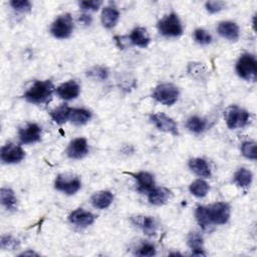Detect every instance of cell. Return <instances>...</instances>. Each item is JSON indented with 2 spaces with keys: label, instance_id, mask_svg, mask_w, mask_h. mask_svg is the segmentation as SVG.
<instances>
[{
  "label": "cell",
  "instance_id": "1",
  "mask_svg": "<svg viewBox=\"0 0 257 257\" xmlns=\"http://www.w3.org/2000/svg\"><path fill=\"white\" fill-rule=\"evenodd\" d=\"M54 90V85L50 80H37L24 93V98L31 103L46 102Z\"/></svg>",
  "mask_w": 257,
  "mask_h": 257
},
{
  "label": "cell",
  "instance_id": "2",
  "mask_svg": "<svg viewBox=\"0 0 257 257\" xmlns=\"http://www.w3.org/2000/svg\"><path fill=\"white\" fill-rule=\"evenodd\" d=\"M237 74L248 81H255L257 78V62L254 55L244 53L236 63Z\"/></svg>",
  "mask_w": 257,
  "mask_h": 257
},
{
  "label": "cell",
  "instance_id": "3",
  "mask_svg": "<svg viewBox=\"0 0 257 257\" xmlns=\"http://www.w3.org/2000/svg\"><path fill=\"white\" fill-rule=\"evenodd\" d=\"M224 119L231 130L244 127L250 121V113L237 105H231L225 109Z\"/></svg>",
  "mask_w": 257,
  "mask_h": 257
},
{
  "label": "cell",
  "instance_id": "4",
  "mask_svg": "<svg viewBox=\"0 0 257 257\" xmlns=\"http://www.w3.org/2000/svg\"><path fill=\"white\" fill-rule=\"evenodd\" d=\"M179 95V88L172 83H162L158 85L153 92V97L164 105L174 104L178 100Z\"/></svg>",
  "mask_w": 257,
  "mask_h": 257
},
{
  "label": "cell",
  "instance_id": "5",
  "mask_svg": "<svg viewBox=\"0 0 257 257\" xmlns=\"http://www.w3.org/2000/svg\"><path fill=\"white\" fill-rule=\"evenodd\" d=\"M158 29L165 36L177 37L182 35L183 26L176 13H170L158 22Z\"/></svg>",
  "mask_w": 257,
  "mask_h": 257
},
{
  "label": "cell",
  "instance_id": "6",
  "mask_svg": "<svg viewBox=\"0 0 257 257\" xmlns=\"http://www.w3.org/2000/svg\"><path fill=\"white\" fill-rule=\"evenodd\" d=\"M73 30V20L70 14H63L57 17L50 27V32L55 38L64 39L70 36Z\"/></svg>",
  "mask_w": 257,
  "mask_h": 257
},
{
  "label": "cell",
  "instance_id": "7",
  "mask_svg": "<svg viewBox=\"0 0 257 257\" xmlns=\"http://www.w3.org/2000/svg\"><path fill=\"white\" fill-rule=\"evenodd\" d=\"M207 211L213 225H223L230 218V206L224 202H217L211 206H207Z\"/></svg>",
  "mask_w": 257,
  "mask_h": 257
},
{
  "label": "cell",
  "instance_id": "8",
  "mask_svg": "<svg viewBox=\"0 0 257 257\" xmlns=\"http://www.w3.org/2000/svg\"><path fill=\"white\" fill-rule=\"evenodd\" d=\"M80 186H81V182L75 176L58 175L54 182L55 189L66 195L75 194L80 189Z\"/></svg>",
  "mask_w": 257,
  "mask_h": 257
},
{
  "label": "cell",
  "instance_id": "9",
  "mask_svg": "<svg viewBox=\"0 0 257 257\" xmlns=\"http://www.w3.org/2000/svg\"><path fill=\"white\" fill-rule=\"evenodd\" d=\"M150 119L159 131L169 133L173 136L179 135V131H178L176 121L173 118L166 115L165 113H163V112L154 113L150 116Z\"/></svg>",
  "mask_w": 257,
  "mask_h": 257
},
{
  "label": "cell",
  "instance_id": "10",
  "mask_svg": "<svg viewBox=\"0 0 257 257\" xmlns=\"http://www.w3.org/2000/svg\"><path fill=\"white\" fill-rule=\"evenodd\" d=\"M0 157L5 164H16L25 158V152L21 147L8 143L1 148Z\"/></svg>",
  "mask_w": 257,
  "mask_h": 257
},
{
  "label": "cell",
  "instance_id": "11",
  "mask_svg": "<svg viewBox=\"0 0 257 257\" xmlns=\"http://www.w3.org/2000/svg\"><path fill=\"white\" fill-rule=\"evenodd\" d=\"M18 137L22 144H32L38 142L41 138V127L36 123H27L19 128Z\"/></svg>",
  "mask_w": 257,
  "mask_h": 257
},
{
  "label": "cell",
  "instance_id": "12",
  "mask_svg": "<svg viewBox=\"0 0 257 257\" xmlns=\"http://www.w3.org/2000/svg\"><path fill=\"white\" fill-rule=\"evenodd\" d=\"M137 180V190L142 194H149L155 188L154 176L148 172L126 173Z\"/></svg>",
  "mask_w": 257,
  "mask_h": 257
},
{
  "label": "cell",
  "instance_id": "13",
  "mask_svg": "<svg viewBox=\"0 0 257 257\" xmlns=\"http://www.w3.org/2000/svg\"><path fill=\"white\" fill-rule=\"evenodd\" d=\"M88 153V145L85 139L77 138L71 141L66 149V154L70 159H81Z\"/></svg>",
  "mask_w": 257,
  "mask_h": 257
},
{
  "label": "cell",
  "instance_id": "14",
  "mask_svg": "<svg viewBox=\"0 0 257 257\" xmlns=\"http://www.w3.org/2000/svg\"><path fill=\"white\" fill-rule=\"evenodd\" d=\"M57 95L65 100H70L78 96L80 87L78 83L74 80H68L66 82H63L55 89Z\"/></svg>",
  "mask_w": 257,
  "mask_h": 257
},
{
  "label": "cell",
  "instance_id": "15",
  "mask_svg": "<svg viewBox=\"0 0 257 257\" xmlns=\"http://www.w3.org/2000/svg\"><path fill=\"white\" fill-rule=\"evenodd\" d=\"M94 219H95V216L92 213L85 211L81 208L72 211L68 216V220L70 223L75 224L77 226H82V227L91 225L94 222Z\"/></svg>",
  "mask_w": 257,
  "mask_h": 257
},
{
  "label": "cell",
  "instance_id": "16",
  "mask_svg": "<svg viewBox=\"0 0 257 257\" xmlns=\"http://www.w3.org/2000/svg\"><path fill=\"white\" fill-rule=\"evenodd\" d=\"M218 33L231 41H236L239 38V27L235 22L232 21H222L218 24L217 27Z\"/></svg>",
  "mask_w": 257,
  "mask_h": 257
},
{
  "label": "cell",
  "instance_id": "17",
  "mask_svg": "<svg viewBox=\"0 0 257 257\" xmlns=\"http://www.w3.org/2000/svg\"><path fill=\"white\" fill-rule=\"evenodd\" d=\"M172 192L164 187L160 188H154L149 194L148 199L149 202L155 206H163L165 205L171 198Z\"/></svg>",
  "mask_w": 257,
  "mask_h": 257
},
{
  "label": "cell",
  "instance_id": "18",
  "mask_svg": "<svg viewBox=\"0 0 257 257\" xmlns=\"http://www.w3.org/2000/svg\"><path fill=\"white\" fill-rule=\"evenodd\" d=\"M189 168L196 175L204 178L211 177V169L208 163L201 158H194L189 161Z\"/></svg>",
  "mask_w": 257,
  "mask_h": 257
},
{
  "label": "cell",
  "instance_id": "19",
  "mask_svg": "<svg viewBox=\"0 0 257 257\" xmlns=\"http://www.w3.org/2000/svg\"><path fill=\"white\" fill-rule=\"evenodd\" d=\"M203 237L199 232H191L188 236V245L192 249L193 256H206L203 247Z\"/></svg>",
  "mask_w": 257,
  "mask_h": 257
},
{
  "label": "cell",
  "instance_id": "20",
  "mask_svg": "<svg viewBox=\"0 0 257 257\" xmlns=\"http://www.w3.org/2000/svg\"><path fill=\"white\" fill-rule=\"evenodd\" d=\"M128 39L131 41L132 44L136 45V46H140V47H147L150 43V36L147 32V30L143 27H137L135 28L130 36Z\"/></svg>",
  "mask_w": 257,
  "mask_h": 257
},
{
  "label": "cell",
  "instance_id": "21",
  "mask_svg": "<svg viewBox=\"0 0 257 257\" xmlns=\"http://www.w3.org/2000/svg\"><path fill=\"white\" fill-rule=\"evenodd\" d=\"M113 195L109 191H100L95 193L90 201L94 208L97 209H105L109 207V205L112 203Z\"/></svg>",
  "mask_w": 257,
  "mask_h": 257
},
{
  "label": "cell",
  "instance_id": "22",
  "mask_svg": "<svg viewBox=\"0 0 257 257\" xmlns=\"http://www.w3.org/2000/svg\"><path fill=\"white\" fill-rule=\"evenodd\" d=\"M119 19V12L111 6L104 7L101 12V23L105 28H112Z\"/></svg>",
  "mask_w": 257,
  "mask_h": 257
},
{
  "label": "cell",
  "instance_id": "23",
  "mask_svg": "<svg viewBox=\"0 0 257 257\" xmlns=\"http://www.w3.org/2000/svg\"><path fill=\"white\" fill-rule=\"evenodd\" d=\"M139 227H141L144 231V233L148 236H153L156 234L157 231V225L154 220V218L149 216H138L136 218V222Z\"/></svg>",
  "mask_w": 257,
  "mask_h": 257
},
{
  "label": "cell",
  "instance_id": "24",
  "mask_svg": "<svg viewBox=\"0 0 257 257\" xmlns=\"http://www.w3.org/2000/svg\"><path fill=\"white\" fill-rule=\"evenodd\" d=\"M70 112H71V107H69L66 104H62L54 108L53 110H51L50 116L57 124H63L69 119Z\"/></svg>",
  "mask_w": 257,
  "mask_h": 257
},
{
  "label": "cell",
  "instance_id": "25",
  "mask_svg": "<svg viewBox=\"0 0 257 257\" xmlns=\"http://www.w3.org/2000/svg\"><path fill=\"white\" fill-rule=\"evenodd\" d=\"M195 218H196L198 224L200 225V227L204 231L210 230L211 227L213 226V224L211 223V221L209 219V215H208V211H207V206H199V207H197V209L195 211Z\"/></svg>",
  "mask_w": 257,
  "mask_h": 257
},
{
  "label": "cell",
  "instance_id": "26",
  "mask_svg": "<svg viewBox=\"0 0 257 257\" xmlns=\"http://www.w3.org/2000/svg\"><path fill=\"white\" fill-rule=\"evenodd\" d=\"M91 118V112L84 108H71L69 119L75 124H84Z\"/></svg>",
  "mask_w": 257,
  "mask_h": 257
},
{
  "label": "cell",
  "instance_id": "27",
  "mask_svg": "<svg viewBox=\"0 0 257 257\" xmlns=\"http://www.w3.org/2000/svg\"><path fill=\"white\" fill-rule=\"evenodd\" d=\"M0 199L2 205L8 210H14L16 207L17 199L14 192L8 188H2L0 190Z\"/></svg>",
  "mask_w": 257,
  "mask_h": 257
},
{
  "label": "cell",
  "instance_id": "28",
  "mask_svg": "<svg viewBox=\"0 0 257 257\" xmlns=\"http://www.w3.org/2000/svg\"><path fill=\"white\" fill-rule=\"evenodd\" d=\"M186 126L192 133L201 134L206 130L207 121L200 116L194 115V116H191L188 118V120L186 122Z\"/></svg>",
  "mask_w": 257,
  "mask_h": 257
},
{
  "label": "cell",
  "instance_id": "29",
  "mask_svg": "<svg viewBox=\"0 0 257 257\" xmlns=\"http://www.w3.org/2000/svg\"><path fill=\"white\" fill-rule=\"evenodd\" d=\"M252 179H253L252 173L249 170L245 169V168L239 169L234 175V182L238 186L243 187V188H246V187L250 186V184L252 182Z\"/></svg>",
  "mask_w": 257,
  "mask_h": 257
},
{
  "label": "cell",
  "instance_id": "30",
  "mask_svg": "<svg viewBox=\"0 0 257 257\" xmlns=\"http://www.w3.org/2000/svg\"><path fill=\"white\" fill-rule=\"evenodd\" d=\"M209 185L207 182L199 179V180H196L194 181L190 187H189V190L190 192L196 196V197H199V198H203L205 197L207 194H208V191H209Z\"/></svg>",
  "mask_w": 257,
  "mask_h": 257
},
{
  "label": "cell",
  "instance_id": "31",
  "mask_svg": "<svg viewBox=\"0 0 257 257\" xmlns=\"http://www.w3.org/2000/svg\"><path fill=\"white\" fill-rule=\"evenodd\" d=\"M241 152L245 158L251 159V160H256V158H257L256 143L252 142V141L244 142L241 146Z\"/></svg>",
  "mask_w": 257,
  "mask_h": 257
},
{
  "label": "cell",
  "instance_id": "32",
  "mask_svg": "<svg viewBox=\"0 0 257 257\" xmlns=\"http://www.w3.org/2000/svg\"><path fill=\"white\" fill-rule=\"evenodd\" d=\"M194 39L196 42H198L199 44L202 45H206L212 42V36L211 34L205 30V29H196L194 32Z\"/></svg>",
  "mask_w": 257,
  "mask_h": 257
},
{
  "label": "cell",
  "instance_id": "33",
  "mask_svg": "<svg viewBox=\"0 0 257 257\" xmlns=\"http://www.w3.org/2000/svg\"><path fill=\"white\" fill-rule=\"evenodd\" d=\"M10 5L13 9L19 12H28L31 10V3L27 0H12L10 1Z\"/></svg>",
  "mask_w": 257,
  "mask_h": 257
},
{
  "label": "cell",
  "instance_id": "34",
  "mask_svg": "<svg viewBox=\"0 0 257 257\" xmlns=\"http://www.w3.org/2000/svg\"><path fill=\"white\" fill-rule=\"evenodd\" d=\"M155 254H156V248L151 243L142 244L136 251V255L138 256H154Z\"/></svg>",
  "mask_w": 257,
  "mask_h": 257
},
{
  "label": "cell",
  "instance_id": "35",
  "mask_svg": "<svg viewBox=\"0 0 257 257\" xmlns=\"http://www.w3.org/2000/svg\"><path fill=\"white\" fill-rule=\"evenodd\" d=\"M87 76L93 78V79H105L107 77V70L103 67H93L90 70L87 71Z\"/></svg>",
  "mask_w": 257,
  "mask_h": 257
},
{
  "label": "cell",
  "instance_id": "36",
  "mask_svg": "<svg viewBox=\"0 0 257 257\" xmlns=\"http://www.w3.org/2000/svg\"><path fill=\"white\" fill-rule=\"evenodd\" d=\"M226 6V3L223 1H208L205 4V7L209 13H217L221 11Z\"/></svg>",
  "mask_w": 257,
  "mask_h": 257
},
{
  "label": "cell",
  "instance_id": "37",
  "mask_svg": "<svg viewBox=\"0 0 257 257\" xmlns=\"http://www.w3.org/2000/svg\"><path fill=\"white\" fill-rule=\"evenodd\" d=\"M1 248L3 249H15L18 246V241L11 236L3 235L1 237Z\"/></svg>",
  "mask_w": 257,
  "mask_h": 257
},
{
  "label": "cell",
  "instance_id": "38",
  "mask_svg": "<svg viewBox=\"0 0 257 257\" xmlns=\"http://www.w3.org/2000/svg\"><path fill=\"white\" fill-rule=\"evenodd\" d=\"M101 1H95V0H92V1H81L79 2V7L82 9V10H92V11H96L99 6L101 5Z\"/></svg>",
  "mask_w": 257,
  "mask_h": 257
},
{
  "label": "cell",
  "instance_id": "39",
  "mask_svg": "<svg viewBox=\"0 0 257 257\" xmlns=\"http://www.w3.org/2000/svg\"><path fill=\"white\" fill-rule=\"evenodd\" d=\"M79 21L83 22L84 24H89L91 22V18L89 15H81L79 18Z\"/></svg>",
  "mask_w": 257,
  "mask_h": 257
},
{
  "label": "cell",
  "instance_id": "40",
  "mask_svg": "<svg viewBox=\"0 0 257 257\" xmlns=\"http://www.w3.org/2000/svg\"><path fill=\"white\" fill-rule=\"evenodd\" d=\"M25 255H37V254L34 252H24V253L20 254V256H25Z\"/></svg>",
  "mask_w": 257,
  "mask_h": 257
}]
</instances>
